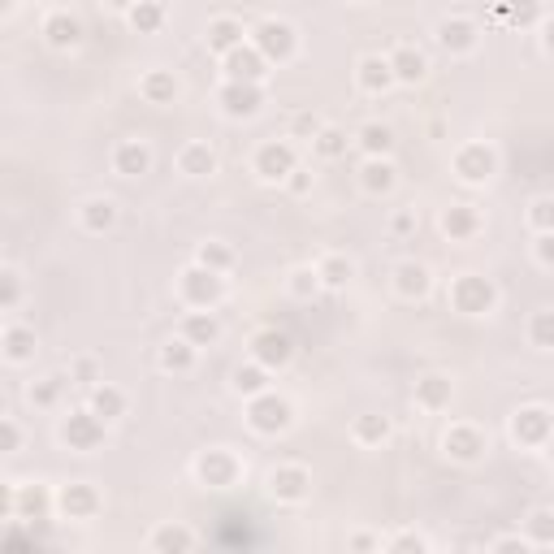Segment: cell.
Returning a JSON list of instances; mask_svg holds the SVG:
<instances>
[{
	"label": "cell",
	"mask_w": 554,
	"mask_h": 554,
	"mask_svg": "<svg viewBox=\"0 0 554 554\" xmlns=\"http://www.w3.org/2000/svg\"><path fill=\"white\" fill-rule=\"evenodd\" d=\"M195 260H200L204 269H217V273H230L234 265V252L226 243H200V252H195Z\"/></svg>",
	"instance_id": "44"
},
{
	"label": "cell",
	"mask_w": 554,
	"mask_h": 554,
	"mask_svg": "<svg viewBox=\"0 0 554 554\" xmlns=\"http://www.w3.org/2000/svg\"><path fill=\"white\" fill-rule=\"evenodd\" d=\"M139 91L148 104H174L178 100V78L174 70H148L139 78Z\"/></svg>",
	"instance_id": "33"
},
{
	"label": "cell",
	"mask_w": 554,
	"mask_h": 554,
	"mask_svg": "<svg viewBox=\"0 0 554 554\" xmlns=\"http://www.w3.org/2000/svg\"><path fill=\"white\" fill-rule=\"evenodd\" d=\"M18 299H22V277H18L13 265H5V269H0V308L13 312V308H18Z\"/></svg>",
	"instance_id": "45"
},
{
	"label": "cell",
	"mask_w": 554,
	"mask_h": 554,
	"mask_svg": "<svg viewBox=\"0 0 554 554\" xmlns=\"http://www.w3.org/2000/svg\"><path fill=\"white\" fill-rule=\"evenodd\" d=\"M87 407H91V412H96L100 420H109V425H113V420L126 416V394L117 390V386H109V381H100V386L87 390Z\"/></svg>",
	"instance_id": "25"
},
{
	"label": "cell",
	"mask_w": 554,
	"mask_h": 554,
	"mask_svg": "<svg viewBox=\"0 0 554 554\" xmlns=\"http://www.w3.org/2000/svg\"><path fill=\"white\" fill-rule=\"evenodd\" d=\"M355 5H364V0H355Z\"/></svg>",
	"instance_id": "61"
},
{
	"label": "cell",
	"mask_w": 554,
	"mask_h": 554,
	"mask_svg": "<svg viewBox=\"0 0 554 554\" xmlns=\"http://www.w3.org/2000/svg\"><path fill=\"white\" fill-rule=\"evenodd\" d=\"M451 308L464 316H490L498 308V286L485 273H459L451 282Z\"/></svg>",
	"instance_id": "2"
},
{
	"label": "cell",
	"mask_w": 554,
	"mask_h": 554,
	"mask_svg": "<svg viewBox=\"0 0 554 554\" xmlns=\"http://www.w3.org/2000/svg\"><path fill=\"white\" fill-rule=\"evenodd\" d=\"M529 226L537 234H550L554 230V200H550V195H542V200L529 204Z\"/></svg>",
	"instance_id": "46"
},
{
	"label": "cell",
	"mask_w": 554,
	"mask_h": 554,
	"mask_svg": "<svg viewBox=\"0 0 554 554\" xmlns=\"http://www.w3.org/2000/svg\"><path fill=\"white\" fill-rule=\"evenodd\" d=\"M57 511L65 520H91L100 511V494H96V485H87V481H74V485H65V490L57 494Z\"/></svg>",
	"instance_id": "17"
},
{
	"label": "cell",
	"mask_w": 554,
	"mask_h": 554,
	"mask_svg": "<svg viewBox=\"0 0 554 554\" xmlns=\"http://www.w3.org/2000/svg\"><path fill=\"white\" fill-rule=\"evenodd\" d=\"M126 22H130V31H139V35H156L165 26V5L161 0H135V5L126 9Z\"/></svg>",
	"instance_id": "36"
},
{
	"label": "cell",
	"mask_w": 554,
	"mask_h": 554,
	"mask_svg": "<svg viewBox=\"0 0 554 554\" xmlns=\"http://www.w3.org/2000/svg\"><path fill=\"white\" fill-rule=\"evenodd\" d=\"M0 442H5V455L22 451V429H18V420H13V416L0 420Z\"/></svg>",
	"instance_id": "50"
},
{
	"label": "cell",
	"mask_w": 554,
	"mask_h": 554,
	"mask_svg": "<svg viewBox=\"0 0 554 554\" xmlns=\"http://www.w3.org/2000/svg\"><path fill=\"white\" fill-rule=\"evenodd\" d=\"M477 230H481V217H477V208H472V204H451V208L442 213V234H446V239L464 243V239H472Z\"/></svg>",
	"instance_id": "26"
},
{
	"label": "cell",
	"mask_w": 554,
	"mask_h": 554,
	"mask_svg": "<svg viewBox=\"0 0 554 554\" xmlns=\"http://www.w3.org/2000/svg\"><path fill=\"white\" fill-rule=\"evenodd\" d=\"M113 5H117V9H130V5H135V0H113Z\"/></svg>",
	"instance_id": "60"
},
{
	"label": "cell",
	"mask_w": 554,
	"mask_h": 554,
	"mask_svg": "<svg viewBox=\"0 0 554 554\" xmlns=\"http://www.w3.org/2000/svg\"><path fill=\"white\" fill-rule=\"evenodd\" d=\"M533 256H537V265L554 269V230H550V234H537V243H533Z\"/></svg>",
	"instance_id": "51"
},
{
	"label": "cell",
	"mask_w": 554,
	"mask_h": 554,
	"mask_svg": "<svg viewBox=\"0 0 554 554\" xmlns=\"http://www.w3.org/2000/svg\"><path fill=\"white\" fill-rule=\"evenodd\" d=\"M0 347H5V360H9V364H31L39 338H35L31 325H9L5 338H0Z\"/></svg>",
	"instance_id": "28"
},
{
	"label": "cell",
	"mask_w": 554,
	"mask_h": 554,
	"mask_svg": "<svg viewBox=\"0 0 554 554\" xmlns=\"http://www.w3.org/2000/svg\"><path fill=\"white\" fill-rule=\"evenodd\" d=\"M542 451H546V459H550V464H554V433H550V438H546V446H542Z\"/></svg>",
	"instance_id": "59"
},
{
	"label": "cell",
	"mask_w": 554,
	"mask_h": 554,
	"mask_svg": "<svg viewBox=\"0 0 554 554\" xmlns=\"http://www.w3.org/2000/svg\"><path fill=\"white\" fill-rule=\"evenodd\" d=\"M44 39H48V48H57V52H74L83 44V22H78L74 13L57 9L44 18Z\"/></svg>",
	"instance_id": "19"
},
{
	"label": "cell",
	"mask_w": 554,
	"mask_h": 554,
	"mask_svg": "<svg viewBox=\"0 0 554 554\" xmlns=\"http://www.w3.org/2000/svg\"><path fill=\"white\" fill-rule=\"evenodd\" d=\"M70 381H78L83 390L100 386V368H96V360H74V364H70Z\"/></svg>",
	"instance_id": "49"
},
{
	"label": "cell",
	"mask_w": 554,
	"mask_h": 554,
	"mask_svg": "<svg viewBox=\"0 0 554 554\" xmlns=\"http://www.w3.org/2000/svg\"><path fill=\"white\" fill-rule=\"evenodd\" d=\"M286 290L295 299H312L316 290H321V273H316V265H303V269H295L286 277Z\"/></svg>",
	"instance_id": "42"
},
{
	"label": "cell",
	"mask_w": 554,
	"mask_h": 554,
	"mask_svg": "<svg viewBox=\"0 0 554 554\" xmlns=\"http://www.w3.org/2000/svg\"><path fill=\"white\" fill-rule=\"evenodd\" d=\"M104 429H109V420H100L91 407H74L70 416H61V442L70 446V451L78 455H91V451H100L104 446Z\"/></svg>",
	"instance_id": "4"
},
{
	"label": "cell",
	"mask_w": 554,
	"mask_h": 554,
	"mask_svg": "<svg viewBox=\"0 0 554 554\" xmlns=\"http://www.w3.org/2000/svg\"><path fill=\"white\" fill-rule=\"evenodd\" d=\"M438 44L451 52V57H468V52L481 44V26L472 18H459V13L455 18H442L438 22Z\"/></svg>",
	"instance_id": "15"
},
{
	"label": "cell",
	"mask_w": 554,
	"mask_h": 554,
	"mask_svg": "<svg viewBox=\"0 0 554 554\" xmlns=\"http://www.w3.org/2000/svg\"><path fill=\"white\" fill-rule=\"evenodd\" d=\"M355 148L364 156H390L394 152V130L386 122H364L355 130Z\"/></svg>",
	"instance_id": "35"
},
{
	"label": "cell",
	"mask_w": 554,
	"mask_h": 554,
	"mask_svg": "<svg viewBox=\"0 0 554 554\" xmlns=\"http://www.w3.org/2000/svg\"><path fill=\"white\" fill-rule=\"evenodd\" d=\"M316 273H321V286L325 290H347L355 282V260L342 256V252H329L321 265H316Z\"/></svg>",
	"instance_id": "34"
},
{
	"label": "cell",
	"mask_w": 554,
	"mask_h": 554,
	"mask_svg": "<svg viewBox=\"0 0 554 554\" xmlns=\"http://www.w3.org/2000/svg\"><path fill=\"white\" fill-rule=\"evenodd\" d=\"M490 550H498V554H507V550H520V554H524V550H533V537H529V533H524V537H498V542H494Z\"/></svg>",
	"instance_id": "53"
},
{
	"label": "cell",
	"mask_w": 554,
	"mask_h": 554,
	"mask_svg": "<svg viewBox=\"0 0 554 554\" xmlns=\"http://www.w3.org/2000/svg\"><path fill=\"white\" fill-rule=\"evenodd\" d=\"M247 35H252V31H243L239 18H213V22H208V52L226 57V52L247 44Z\"/></svg>",
	"instance_id": "24"
},
{
	"label": "cell",
	"mask_w": 554,
	"mask_h": 554,
	"mask_svg": "<svg viewBox=\"0 0 554 554\" xmlns=\"http://www.w3.org/2000/svg\"><path fill=\"white\" fill-rule=\"evenodd\" d=\"M178 169L187 178H213L217 174V152L208 148V143H187V148L178 152Z\"/></svg>",
	"instance_id": "29"
},
{
	"label": "cell",
	"mask_w": 554,
	"mask_h": 554,
	"mask_svg": "<svg viewBox=\"0 0 554 554\" xmlns=\"http://www.w3.org/2000/svg\"><path fill=\"white\" fill-rule=\"evenodd\" d=\"M178 299L187 303V308L213 312L217 303L226 299V273L204 269L200 260H195V265H191V269H182V277H178Z\"/></svg>",
	"instance_id": "1"
},
{
	"label": "cell",
	"mask_w": 554,
	"mask_h": 554,
	"mask_svg": "<svg viewBox=\"0 0 554 554\" xmlns=\"http://www.w3.org/2000/svg\"><path fill=\"white\" fill-rule=\"evenodd\" d=\"M113 169L122 178H143V174H152V148L143 139H122L113 148Z\"/></svg>",
	"instance_id": "20"
},
{
	"label": "cell",
	"mask_w": 554,
	"mask_h": 554,
	"mask_svg": "<svg viewBox=\"0 0 554 554\" xmlns=\"http://www.w3.org/2000/svg\"><path fill=\"white\" fill-rule=\"evenodd\" d=\"M390 230L399 234V239H403V234H412V230H416V213H412V208H403V213L390 221Z\"/></svg>",
	"instance_id": "55"
},
{
	"label": "cell",
	"mask_w": 554,
	"mask_h": 554,
	"mask_svg": "<svg viewBox=\"0 0 554 554\" xmlns=\"http://www.w3.org/2000/svg\"><path fill=\"white\" fill-rule=\"evenodd\" d=\"M195 360H200V347H195L191 338H169L165 347H161V368L165 373H191Z\"/></svg>",
	"instance_id": "31"
},
{
	"label": "cell",
	"mask_w": 554,
	"mask_h": 554,
	"mask_svg": "<svg viewBox=\"0 0 554 554\" xmlns=\"http://www.w3.org/2000/svg\"><path fill=\"white\" fill-rule=\"evenodd\" d=\"M269 494L277 503H303L312 494V472L303 464H282L269 472Z\"/></svg>",
	"instance_id": "13"
},
{
	"label": "cell",
	"mask_w": 554,
	"mask_h": 554,
	"mask_svg": "<svg viewBox=\"0 0 554 554\" xmlns=\"http://www.w3.org/2000/svg\"><path fill=\"white\" fill-rule=\"evenodd\" d=\"M351 143H355V139H347V130H338V126H329V122H325V130L312 139V152L321 156V161H342Z\"/></svg>",
	"instance_id": "38"
},
{
	"label": "cell",
	"mask_w": 554,
	"mask_h": 554,
	"mask_svg": "<svg viewBox=\"0 0 554 554\" xmlns=\"http://www.w3.org/2000/svg\"><path fill=\"white\" fill-rule=\"evenodd\" d=\"M550 433H554V412L542 403L520 407V412L511 416V438H516L520 446H546Z\"/></svg>",
	"instance_id": "10"
},
{
	"label": "cell",
	"mask_w": 554,
	"mask_h": 554,
	"mask_svg": "<svg viewBox=\"0 0 554 554\" xmlns=\"http://www.w3.org/2000/svg\"><path fill=\"white\" fill-rule=\"evenodd\" d=\"M252 44L265 52L269 65H286L299 52V31L286 18H265V22L252 26Z\"/></svg>",
	"instance_id": "5"
},
{
	"label": "cell",
	"mask_w": 554,
	"mask_h": 554,
	"mask_svg": "<svg viewBox=\"0 0 554 554\" xmlns=\"http://www.w3.org/2000/svg\"><path fill=\"white\" fill-rule=\"evenodd\" d=\"M256 178L260 182H286L290 174L299 169V152H295V143L290 139H269V143H260V152H256Z\"/></svg>",
	"instance_id": "7"
},
{
	"label": "cell",
	"mask_w": 554,
	"mask_h": 554,
	"mask_svg": "<svg viewBox=\"0 0 554 554\" xmlns=\"http://www.w3.org/2000/svg\"><path fill=\"white\" fill-rule=\"evenodd\" d=\"M485 433L477 425H451L446 429V438H442V451L455 459V464H477V459L485 455Z\"/></svg>",
	"instance_id": "14"
},
{
	"label": "cell",
	"mask_w": 554,
	"mask_h": 554,
	"mask_svg": "<svg viewBox=\"0 0 554 554\" xmlns=\"http://www.w3.org/2000/svg\"><path fill=\"white\" fill-rule=\"evenodd\" d=\"M230 390L239 394V399H256V394H265L269 390V368L256 364V360L239 364V368H234V377H230Z\"/></svg>",
	"instance_id": "30"
},
{
	"label": "cell",
	"mask_w": 554,
	"mask_h": 554,
	"mask_svg": "<svg viewBox=\"0 0 554 554\" xmlns=\"http://www.w3.org/2000/svg\"><path fill=\"white\" fill-rule=\"evenodd\" d=\"M355 83H360L364 96H386V91L394 87L390 57H381V52H373V57H360V65H355Z\"/></svg>",
	"instance_id": "18"
},
{
	"label": "cell",
	"mask_w": 554,
	"mask_h": 554,
	"mask_svg": "<svg viewBox=\"0 0 554 554\" xmlns=\"http://www.w3.org/2000/svg\"><path fill=\"white\" fill-rule=\"evenodd\" d=\"M117 226V204L109 200V195H96V200L83 204V230L87 234H104Z\"/></svg>",
	"instance_id": "37"
},
{
	"label": "cell",
	"mask_w": 554,
	"mask_h": 554,
	"mask_svg": "<svg viewBox=\"0 0 554 554\" xmlns=\"http://www.w3.org/2000/svg\"><path fill=\"white\" fill-rule=\"evenodd\" d=\"M529 342H533L537 351H554V308L533 312V321H529Z\"/></svg>",
	"instance_id": "41"
},
{
	"label": "cell",
	"mask_w": 554,
	"mask_h": 554,
	"mask_svg": "<svg viewBox=\"0 0 554 554\" xmlns=\"http://www.w3.org/2000/svg\"><path fill=\"white\" fill-rule=\"evenodd\" d=\"M321 130H325V122H321L316 113H295V122H290V135H295V139H308V143L321 135Z\"/></svg>",
	"instance_id": "48"
},
{
	"label": "cell",
	"mask_w": 554,
	"mask_h": 554,
	"mask_svg": "<svg viewBox=\"0 0 554 554\" xmlns=\"http://www.w3.org/2000/svg\"><path fill=\"white\" fill-rule=\"evenodd\" d=\"M451 399H455L451 377L429 373V377L416 381V407H420V412H446V407H451Z\"/></svg>",
	"instance_id": "22"
},
{
	"label": "cell",
	"mask_w": 554,
	"mask_h": 554,
	"mask_svg": "<svg viewBox=\"0 0 554 554\" xmlns=\"http://www.w3.org/2000/svg\"><path fill=\"white\" fill-rule=\"evenodd\" d=\"M394 187H399V169H394L390 156H364V165H360V191L373 195V200H381V195H390Z\"/></svg>",
	"instance_id": "16"
},
{
	"label": "cell",
	"mask_w": 554,
	"mask_h": 554,
	"mask_svg": "<svg viewBox=\"0 0 554 554\" xmlns=\"http://www.w3.org/2000/svg\"><path fill=\"white\" fill-rule=\"evenodd\" d=\"M542 44H546V52L554 57V18H546V22H542Z\"/></svg>",
	"instance_id": "56"
},
{
	"label": "cell",
	"mask_w": 554,
	"mask_h": 554,
	"mask_svg": "<svg viewBox=\"0 0 554 554\" xmlns=\"http://www.w3.org/2000/svg\"><path fill=\"white\" fill-rule=\"evenodd\" d=\"M494 18L498 22H511V26H542V0H498L494 5Z\"/></svg>",
	"instance_id": "32"
},
{
	"label": "cell",
	"mask_w": 554,
	"mask_h": 554,
	"mask_svg": "<svg viewBox=\"0 0 554 554\" xmlns=\"http://www.w3.org/2000/svg\"><path fill=\"white\" fill-rule=\"evenodd\" d=\"M13 13H18V0H5V5H0V18H13Z\"/></svg>",
	"instance_id": "58"
},
{
	"label": "cell",
	"mask_w": 554,
	"mask_h": 554,
	"mask_svg": "<svg viewBox=\"0 0 554 554\" xmlns=\"http://www.w3.org/2000/svg\"><path fill=\"white\" fill-rule=\"evenodd\" d=\"M195 472H200V481L213 485V490H230V485H239L243 464H239V459H234L230 451L213 446V451H204L200 459H195Z\"/></svg>",
	"instance_id": "11"
},
{
	"label": "cell",
	"mask_w": 554,
	"mask_h": 554,
	"mask_svg": "<svg viewBox=\"0 0 554 554\" xmlns=\"http://www.w3.org/2000/svg\"><path fill=\"white\" fill-rule=\"evenodd\" d=\"M390 70H394V83H403V87H416V83H425V74H429V61H425V52L412 48V44H399L390 52Z\"/></svg>",
	"instance_id": "21"
},
{
	"label": "cell",
	"mask_w": 554,
	"mask_h": 554,
	"mask_svg": "<svg viewBox=\"0 0 554 554\" xmlns=\"http://www.w3.org/2000/svg\"><path fill=\"white\" fill-rule=\"evenodd\" d=\"M286 187H290V195H308V191H312V169H303V165H299L295 174L286 178Z\"/></svg>",
	"instance_id": "52"
},
{
	"label": "cell",
	"mask_w": 554,
	"mask_h": 554,
	"mask_svg": "<svg viewBox=\"0 0 554 554\" xmlns=\"http://www.w3.org/2000/svg\"><path fill=\"white\" fill-rule=\"evenodd\" d=\"M217 104H221V113L234 117V122H247V117H260L265 113V83H239V78H226L217 91Z\"/></svg>",
	"instance_id": "6"
},
{
	"label": "cell",
	"mask_w": 554,
	"mask_h": 554,
	"mask_svg": "<svg viewBox=\"0 0 554 554\" xmlns=\"http://www.w3.org/2000/svg\"><path fill=\"white\" fill-rule=\"evenodd\" d=\"M524 529H529L533 546H554V507H537Z\"/></svg>",
	"instance_id": "43"
},
{
	"label": "cell",
	"mask_w": 554,
	"mask_h": 554,
	"mask_svg": "<svg viewBox=\"0 0 554 554\" xmlns=\"http://www.w3.org/2000/svg\"><path fill=\"white\" fill-rule=\"evenodd\" d=\"M195 542H200V537H195L191 529H182V524H161L148 546L152 550H195Z\"/></svg>",
	"instance_id": "39"
},
{
	"label": "cell",
	"mask_w": 554,
	"mask_h": 554,
	"mask_svg": "<svg viewBox=\"0 0 554 554\" xmlns=\"http://www.w3.org/2000/svg\"><path fill=\"white\" fill-rule=\"evenodd\" d=\"M247 425H252V433H260V438H277V433H286L295 425V407L277 390H265V394H256V399H247Z\"/></svg>",
	"instance_id": "3"
},
{
	"label": "cell",
	"mask_w": 554,
	"mask_h": 554,
	"mask_svg": "<svg viewBox=\"0 0 554 554\" xmlns=\"http://www.w3.org/2000/svg\"><path fill=\"white\" fill-rule=\"evenodd\" d=\"M498 174V152L490 143H464V148L455 152V178L468 182V187H481V182H490Z\"/></svg>",
	"instance_id": "8"
},
{
	"label": "cell",
	"mask_w": 554,
	"mask_h": 554,
	"mask_svg": "<svg viewBox=\"0 0 554 554\" xmlns=\"http://www.w3.org/2000/svg\"><path fill=\"white\" fill-rule=\"evenodd\" d=\"M252 360L265 364L269 373L290 368V360H295V338H290L286 329H260V334L252 338Z\"/></svg>",
	"instance_id": "9"
},
{
	"label": "cell",
	"mask_w": 554,
	"mask_h": 554,
	"mask_svg": "<svg viewBox=\"0 0 554 554\" xmlns=\"http://www.w3.org/2000/svg\"><path fill=\"white\" fill-rule=\"evenodd\" d=\"M351 546H355V550H373L377 542H373V537H364V533H360V537H351Z\"/></svg>",
	"instance_id": "57"
},
{
	"label": "cell",
	"mask_w": 554,
	"mask_h": 554,
	"mask_svg": "<svg viewBox=\"0 0 554 554\" xmlns=\"http://www.w3.org/2000/svg\"><path fill=\"white\" fill-rule=\"evenodd\" d=\"M355 442L360 446H381L390 438V416H377V412H368V416H360L355 420Z\"/></svg>",
	"instance_id": "40"
},
{
	"label": "cell",
	"mask_w": 554,
	"mask_h": 554,
	"mask_svg": "<svg viewBox=\"0 0 554 554\" xmlns=\"http://www.w3.org/2000/svg\"><path fill=\"white\" fill-rule=\"evenodd\" d=\"M221 70H226V78H239V83H265V78H269V61H265V52L247 39V44H239L234 52L221 57Z\"/></svg>",
	"instance_id": "12"
},
{
	"label": "cell",
	"mask_w": 554,
	"mask_h": 554,
	"mask_svg": "<svg viewBox=\"0 0 554 554\" xmlns=\"http://www.w3.org/2000/svg\"><path fill=\"white\" fill-rule=\"evenodd\" d=\"M182 338H191L195 347H213V342L221 338V321H217V312H200V308H191L187 316H182Z\"/></svg>",
	"instance_id": "27"
},
{
	"label": "cell",
	"mask_w": 554,
	"mask_h": 554,
	"mask_svg": "<svg viewBox=\"0 0 554 554\" xmlns=\"http://www.w3.org/2000/svg\"><path fill=\"white\" fill-rule=\"evenodd\" d=\"M61 390H65V377H44V381H35V386H31V403L35 407H52Z\"/></svg>",
	"instance_id": "47"
},
{
	"label": "cell",
	"mask_w": 554,
	"mask_h": 554,
	"mask_svg": "<svg viewBox=\"0 0 554 554\" xmlns=\"http://www.w3.org/2000/svg\"><path fill=\"white\" fill-rule=\"evenodd\" d=\"M429 542H425V537H420V533H403V537H394V542H390V550H425Z\"/></svg>",
	"instance_id": "54"
},
{
	"label": "cell",
	"mask_w": 554,
	"mask_h": 554,
	"mask_svg": "<svg viewBox=\"0 0 554 554\" xmlns=\"http://www.w3.org/2000/svg\"><path fill=\"white\" fill-rule=\"evenodd\" d=\"M394 290H399V299H425L433 290L429 265H420V260H403V265L394 269Z\"/></svg>",
	"instance_id": "23"
}]
</instances>
